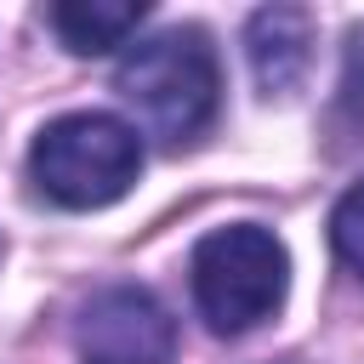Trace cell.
I'll list each match as a JSON object with an SVG mask.
<instances>
[{
    "label": "cell",
    "instance_id": "6da1fadb",
    "mask_svg": "<svg viewBox=\"0 0 364 364\" xmlns=\"http://www.w3.org/2000/svg\"><path fill=\"white\" fill-rule=\"evenodd\" d=\"M114 91L131 102L148 136L171 148L193 142L216 119V102H222V68H216L210 34L182 23V28H159L136 40L114 68Z\"/></svg>",
    "mask_w": 364,
    "mask_h": 364
},
{
    "label": "cell",
    "instance_id": "5b68a950",
    "mask_svg": "<svg viewBox=\"0 0 364 364\" xmlns=\"http://www.w3.org/2000/svg\"><path fill=\"white\" fill-rule=\"evenodd\" d=\"M245 51H250V74L267 97L301 85L307 63H313V17L301 6H262L245 28Z\"/></svg>",
    "mask_w": 364,
    "mask_h": 364
},
{
    "label": "cell",
    "instance_id": "8992f818",
    "mask_svg": "<svg viewBox=\"0 0 364 364\" xmlns=\"http://www.w3.org/2000/svg\"><path fill=\"white\" fill-rule=\"evenodd\" d=\"M148 6L142 0H57L51 6V34L74 57H108L142 28Z\"/></svg>",
    "mask_w": 364,
    "mask_h": 364
},
{
    "label": "cell",
    "instance_id": "3957f363",
    "mask_svg": "<svg viewBox=\"0 0 364 364\" xmlns=\"http://www.w3.org/2000/svg\"><path fill=\"white\" fill-rule=\"evenodd\" d=\"M142 171V136L119 114H63L28 148V182L63 210H102L131 193Z\"/></svg>",
    "mask_w": 364,
    "mask_h": 364
},
{
    "label": "cell",
    "instance_id": "277c9868",
    "mask_svg": "<svg viewBox=\"0 0 364 364\" xmlns=\"http://www.w3.org/2000/svg\"><path fill=\"white\" fill-rule=\"evenodd\" d=\"M74 353L80 364H171L176 318L148 284H108L80 307Z\"/></svg>",
    "mask_w": 364,
    "mask_h": 364
},
{
    "label": "cell",
    "instance_id": "7a4b0ae2",
    "mask_svg": "<svg viewBox=\"0 0 364 364\" xmlns=\"http://www.w3.org/2000/svg\"><path fill=\"white\" fill-rule=\"evenodd\" d=\"M188 284H193L199 318L216 336H245V330H256L262 318H273L284 307L290 250L262 222L210 228L188 256Z\"/></svg>",
    "mask_w": 364,
    "mask_h": 364
},
{
    "label": "cell",
    "instance_id": "52a82bcc",
    "mask_svg": "<svg viewBox=\"0 0 364 364\" xmlns=\"http://www.w3.org/2000/svg\"><path fill=\"white\" fill-rule=\"evenodd\" d=\"M330 245H336V256L364 279V176L336 199V210H330Z\"/></svg>",
    "mask_w": 364,
    "mask_h": 364
}]
</instances>
